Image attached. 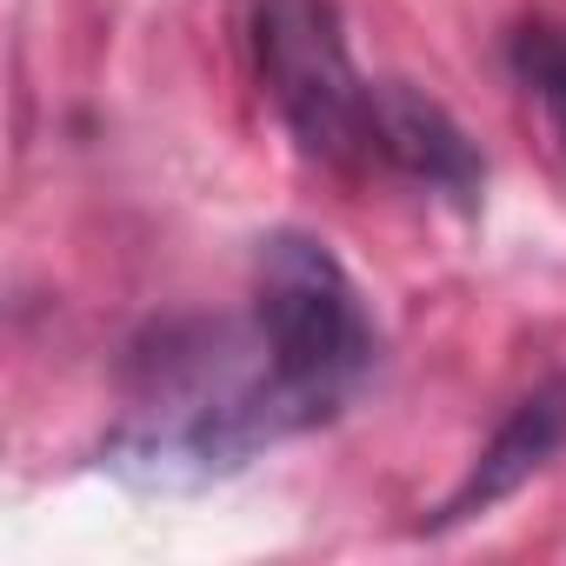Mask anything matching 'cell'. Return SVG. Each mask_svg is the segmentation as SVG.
Returning a JSON list of instances; mask_svg holds the SVG:
<instances>
[{"mask_svg":"<svg viewBox=\"0 0 566 566\" xmlns=\"http://www.w3.org/2000/svg\"><path fill=\"white\" fill-rule=\"evenodd\" d=\"M247 327L260 340L273 387L301 413V427L334 420L380 360V334H374V314L354 287V273L314 233L260 240Z\"/></svg>","mask_w":566,"mask_h":566,"instance_id":"obj_1","label":"cell"},{"mask_svg":"<svg viewBox=\"0 0 566 566\" xmlns=\"http://www.w3.org/2000/svg\"><path fill=\"white\" fill-rule=\"evenodd\" d=\"M247 54L294 147L340 174H374V87L354 67L334 0H253Z\"/></svg>","mask_w":566,"mask_h":566,"instance_id":"obj_2","label":"cell"},{"mask_svg":"<svg viewBox=\"0 0 566 566\" xmlns=\"http://www.w3.org/2000/svg\"><path fill=\"white\" fill-rule=\"evenodd\" d=\"M374 174L413 180V187L447 193V200H473L480 180H486L480 147L467 140V127L433 94H420L407 81L374 87Z\"/></svg>","mask_w":566,"mask_h":566,"instance_id":"obj_3","label":"cell"},{"mask_svg":"<svg viewBox=\"0 0 566 566\" xmlns=\"http://www.w3.org/2000/svg\"><path fill=\"white\" fill-rule=\"evenodd\" d=\"M559 447H566V380H546V387H533V394L493 427V440L473 453L467 480L440 500V513H433L427 526H460V520L493 513V506L513 500L533 473H546Z\"/></svg>","mask_w":566,"mask_h":566,"instance_id":"obj_4","label":"cell"},{"mask_svg":"<svg viewBox=\"0 0 566 566\" xmlns=\"http://www.w3.org/2000/svg\"><path fill=\"white\" fill-rule=\"evenodd\" d=\"M506 74L520 87V101L533 107L553 160L566 167V28L559 21H526L506 41Z\"/></svg>","mask_w":566,"mask_h":566,"instance_id":"obj_5","label":"cell"}]
</instances>
